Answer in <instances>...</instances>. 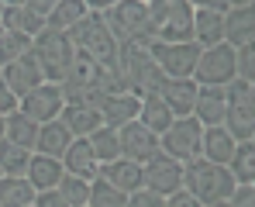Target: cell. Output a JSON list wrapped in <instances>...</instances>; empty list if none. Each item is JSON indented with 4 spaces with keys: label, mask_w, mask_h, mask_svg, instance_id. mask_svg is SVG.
<instances>
[{
    "label": "cell",
    "mask_w": 255,
    "mask_h": 207,
    "mask_svg": "<svg viewBox=\"0 0 255 207\" xmlns=\"http://www.w3.org/2000/svg\"><path fill=\"white\" fill-rule=\"evenodd\" d=\"M235 187H238V183H235V176L228 173V166L211 163V159H204V156H197V159H190V163L183 166V190H190L204 207L228 201Z\"/></svg>",
    "instance_id": "obj_1"
},
{
    "label": "cell",
    "mask_w": 255,
    "mask_h": 207,
    "mask_svg": "<svg viewBox=\"0 0 255 207\" xmlns=\"http://www.w3.org/2000/svg\"><path fill=\"white\" fill-rule=\"evenodd\" d=\"M100 17L111 28L118 45H134V48L152 45V21H148V3L145 0H118Z\"/></svg>",
    "instance_id": "obj_2"
},
{
    "label": "cell",
    "mask_w": 255,
    "mask_h": 207,
    "mask_svg": "<svg viewBox=\"0 0 255 207\" xmlns=\"http://www.w3.org/2000/svg\"><path fill=\"white\" fill-rule=\"evenodd\" d=\"M69 41H73V48L80 52V55H86L90 62H97V66H114L118 62V41H114V35H111V28L104 24V17L100 14H83L69 31Z\"/></svg>",
    "instance_id": "obj_3"
},
{
    "label": "cell",
    "mask_w": 255,
    "mask_h": 207,
    "mask_svg": "<svg viewBox=\"0 0 255 207\" xmlns=\"http://www.w3.org/2000/svg\"><path fill=\"white\" fill-rule=\"evenodd\" d=\"M31 55H35V62H38V69H42V80L45 83H59L69 76V66H73V55H76V48H73V41L66 31H55V28H42L35 38H31Z\"/></svg>",
    "instance_id": "obj_4"
},
{
    "label": "cell",
    "mask_w": 255,
    "mask_h": 207,
    "mask_svg": "<svg viewBox=\"0 0 255 207\" xmlns=\"http://www.w3.org/2000/svg\"><path fill=\"white\" fill-rule=\"evenodd\" d=\"M152 41H193V7L190 0H145Z\"/></svg>",
    "instance_id": "obj_5"
},
{
    "label": "cell",
    "mask_w": 255,
    "mask_h": 207,
    "mask_svg": "<svg viewBox=\"0 0 255 207\" xmlns=\"http://www.w3.org/2000/svg\"><path fill=\"white\" fill-rule=\"evenodd\" d=\"M118 69L125 76L128 93H134V97H155L159 86L166 83L162 69L152 62V55L145 48H134V45H121L118 48Z\"/></svg>",
    "instance_id": "obj_6"
},
{
    "label": "cell",
    "mask_w": 255,
    "mask_h": 207,
    "mask_svg": "<svg viewBox=\"0 0 255 207\" xmlns=\"http://www.w3.org/2000/svg\"><path fill=\"white\" fill-rule=\"evenodd\" d=\"M145 52L162 69V76H169V80H193V69H197V59H200V45L197 41H152Z\"/></svg>",
    "instance_id": "obj_7"
},
{
    "label": "cell",
    "mask_w": 255,
    "mask_h": 207,
    "mask_svg": "<svg viewBox=\"0 0 255 207\" xmlns=\"http://www.w3.org/2000/svg\"><path fill=\"white\" fill-rule=\"evenodd\" d=\"M200 135H204V124L197 121L193 114L190 118H176V121L159 135V152H166L176 163H190L200 156Z\"/></svg>",
    "instance_id": "obj_8"
},
{
    "label": "cell",
    "mask_w": 255,
    "mask_h": 207,
    "mask_svg": "<svg viewBox=\"0 0 255 207\" xmlns=\"http://www.w3.org/2000/svg\"><path fill=\"white\" fill-rule=\"evenodd\" d=\"M235 76H238L235 73V48L228 41L200 48V59H197V69H193V80L200 86H228Z\"/></svg>",
    "instance_id": "obj_9"
},
{
    "label": "cell",
    "mask_w": 255,
    "mask_h": 207,
    "mask_svg": "<svg viewBox=\"0 0 255 207\" xmlns=\"http://www.w3.org/2000/svg\"><path fill=\"white\" fill-rule=\"evenodd\" d=\"M62 107H66V97H62V86L59 83H42V86H35L31 93H24L17 100V111L28 114L31 121H38V124L55 121L62 114Z\"/></svg>",
    "instance_id": "obj_10"
},
{
    "label": "cell",
    "mask_w": 255,
    "mask_h": 207,
    "mask_svg": "<svg viewBox=\"0 0 255 207\" xmlns=\"http://www.w3.org/2000/svg\"><path fill=\"white\" fill-rule=\"evenodd\" d=\"M141 180H145L148 190L169 197V194H176V190H183V163L169 159L166 152H155L152 159L141 163Z\"/></svg>",
    "instance_id": "obj_11"
},
{
    "label": "cell",
    "mask_w": 255,
    "mask_h": 207,
    "mask_svg": "<svg viewBox=\"0 0 255 207\" xmlns=\"http://www.w3.org/2000/svg\"><path fill=\"white\" fill-rule=\"evenodd\" d=\"M118 145H121V156H125V159L145 163V159H152V156L159 152V135L148 131L145 124L134 118V121H128V124L118 128Z\"/></svg>",
    "instance_id": "obj_12"
},
{
    "label": "cell",
    "mask_w": 255,
    "mask_h": 207,
    "mask_svg": "<svg viewBox=\"0 0 255 207\" xmlns=\"http://www.w3.org/2000/svg\"><path fill=\"white\" fill-rule=\"evenodd\" d=\"M0 80L10 86V93L21 100L24 93H31L35 86H42V69H38V62H35V55L31 52H24L21 59H14V62H7L3 69H0Z\"/></svg>",
    "instance_id": "obj_13"
},
{
    "label": "cell",
    "mask_w": 255,
    "mask_h": 207,
    "mask_svg": "<svg viewBox=\"0 0 255 207\" xmlns=\"http://www.w3.org/2000/svg\"><path fill=\"white\" fill-rule=\"evenodd\" d=\"M197 80H169L166 76V83L159 86V100L166 104L172 111V118H190L193 114V104H197Z\"/></svg>",
    "instance_id": "obj_14"
},
{
    "label": "cell",
    "mask_w": 255,
    "mask_h": 207,
    "mask_svg": "<svg viewBox=\"0 0 255 207\" xmlns=\"http://www.w3.org/2000/svg\"><path fill=\"white\" fill-rule=\"evenodd\" d=\"M138 104H141V97H134V93H104L97 100V111L107 128H121L138 118Z\"/></svg>",
    "instance_id": "obj_15"
},
{
    "label": "cell",
    "mask_w": 255,
    "mask_h": 207,
    "mask_svg": "<svg viewBox=\"0 0 255 207\" xmlns=\"http://www.w3.org/2000/svg\"><path fill=\"white\" fill-rule=\"evenodd\" d=\"M224 41L231 48H252L255 45V10L252 7L224 10Z\"/></svg>",
    "instance_id": "obj_16"
},
{
    "label": "cell",
    "mask_w": 255,
    "mask_h": 207,
    "mask_svg": "<svg viewBox=\"0 0 255 207\" xmlns=\"http://www.w3.org/2000/svg\"><path fill=\"white\" fill-rule=\"evenodd\" d=\"M97 176H104L111 187H118V190H125V194H134V190H141V187H145V180H141V163L125 159V156H118V159L104 163Z\"/></svg>",
    "instance_id": "obj_17"
},
{
    "label": "cell",
    "mask_w": 255,
    "mask_h": 207,
    "mask_svg": "<svg viewBox=\"0 0 255 207\" xmlns=\"http://www.w3.org/2000/svg\"><path fill=\"white\" fill-rule=\"evenodd\" d=\"M200 86V83H197ZM224 111H228V100H224V86H200L197 90V104H193V118L214 128V124H224Z\"/></svg>",
    "instance_id": "obj_18"
},
{
    "label": "cell",
    "mask_w": 255,
    "mask_h": 207,
    "mask_svg": "<svg viewBox=\"0 0 255 207\" xmlns=\"http://www.w3.org/2000/svg\"><path fill=\"white\" fill-rule=\"evenodd\" d=\"M62 169H66L69 176L97 180L100 163L93 159V149H90V142H86V138H73V142H69V149L62 152Z\"/></svg>",
    "instance_id": "obj_19"
},
{
    "label": "cell",
    "mask_w": 255,
    "mask_h": 207,
    "mask_svg": "<svg viewBox=\"0 0 255 207\" xmlns=\"http://www.w3.org/2000/svg\"><path fill=\"white\" fill-rule=\"evenodd\" d=\"M62 176H66L62 159H52V156H38V152H31V163H28L24 180L35 187V194H38V190H52V187H59Z\"/></svg>",
    "instance_id": "obj_20"
},
{
    "label": "cell",
    "mask_w": 255,
    "mask_h": 207,
    "mask_svg": "<svg viewBox=\"0 0 255 207\" xmlns=\"http://www.w3.org/2000/svg\"><path fill=\"white\" fill-rule=\"evenodd\" d=\"M69 142H73V131L66 128V124L59 121H45L38 124V138H35V152L38 156H52V159H62V152L69 149Z\"/></svg>",
    "instance_id": "obj_21"
},
{
    "label": "cell",
    "mask_w": 255,
    "mask_h": 207,
    "mask_svg": "<svg viewBox=\"0 0 255 207\" xmlns=\"http://www.w3.org/2000/svg\"><path fill=\"white\" fill-rule=\"evenodd\" d=\"M235 145H238V142L231 138V131H228L224 124L204 128V135H200V156H204V159H211V163L228 166L231 152H235Z\"/></svg>",
    "instance_id": "obj_22"
},
{
    "label": "cell",
    "mask_w": 255,
    "mask_h": 207,
    "mask_svg": "<svg viewBox=\"0 0 255 207\" xmlns=\"http://www.w3.org/2000/svg\"><path fill=\"white\" fill-rule=\"evenodd\" d=\"M59 121L73 131V138H86L90 131H97V128L104 124L100 121V111L90 107V104H66L62 114H59Z\"/></svg>",
    "instance_id": "obj_23"
},
{
    "label": "cell",
    "mask_w": 255,
    "mask_h": 207,
    "mask_svg": "<svg viewBox=\"0 0 255 207\" xmlns=\"http://www.w3.org/2000/svg\"><path fill=\"white\" fill-rule=\"evenodd\" d=\"M193 41L200 48H211L224 41V14L217 10H193Z\"/></svg>",
    "instance_id": "obj_24"
},
{
    "label": "cell",
    "mask_w": 255,
    "mask_h": 207,
    "mask_svg": "<svg viewBox=\"0 0 255 207\" xmlns=\"http://www.w3.org/2000/svg\"><path fill=\"white\" fill-rule=\"evenodd\" d=\"M3 138L7 142H14V145H21V149H31L35 152V138H38V121H31L28 114H21V111H10L7 118H3Z\"/></svg>",
    "instance_id": "obj_25"
},
{
    "label": "cell",
    "mask_w": 255,
    "mask_h": 207,
    "mask_svg": "<svg viewBox=\"0 0 255 207\" xmlns=\"http://www.w3.org/2000/svg\"><path fill=\"white\" fill-rule=\"evenodd\" d=\"M0 24H3V31H21V35L35 38V35L45 28V17H38V14L28 10V7H3Z\"/></svg>",
    "instance_id": "obj_26"
},
{
    "label": "cell",
    "mask_w": 255,
    "mask_h": 207,
    "mask_svg": "<svg viewBox=\"0 0 255 207\" xmlns=\"http://www.w3.org/2000/svg\"><path fill=\"white\" fill-rule=\"evenodd\" d=\"M35 187L24 176H0V207H31Z\"/></svg>",
    "instance_id": "obj_27"
},
{
    "label": "cell",
    "mask_w": 255,
    "mask_h": 207,
    "mask_svg": "<svg viewBox=\"0 0 255 207\" xmlns=\"http://www.w3.org/2000/svg\"><path fill=\"white\" fill-rule=\"evenodd\" d=\"M224 128L231 131L235 142H255V107H235V104H228Z\"/></svg>",
    "instance_id": "obj_28"
},
{
    "label": "cell",
    "mask_w": 255,
    "mask_h": 207,
    "mask_svg": "<svg viewBox=\"0 0 255 207\" xmlns=\"http://www.w3.org/2000/svg\"><path fill=\"white\" fill-rule=\"evenodd\" d=\"M138 121L145 124L148 131L162 135V131H166L176 118H172V111L162 104V100H159V97H141V104H138Z\"/></svg>",
    "instance_id": "obj_29"
},
{
    "label": "cell",
    "mask_w": 255,
    "mask_h": 207,
    "mask_svg": "<svg viewBox=\"0 0 255 207\" xmlns=\"http://www.w3.org/2000/svg\"><path fill=\"white\" fill-rule=\"evenodd\" d=\"M228 173L235 176V183H255V142H238L231 159H228Z\"/></svg>",
    "instance_id": "obj_30"
},
{
    "label": "cell",
    "mask_w": 255,
    "mask_h": 207,
    "mask_svg": "<svg viewBox=\"0 0 255 207\" xmlns=\"http://www.w3.org/2000/svg\"><path fill=\"white\" fill-rule=\"evenodd\" d=\"M86 142H90V149H93V159H97L100 166L121 156V145H118V128H107V124H100L97 131H90V135H86Z\"/></svg>",
    "instance_id": "obj_31"
},
{
    "label": "cell",
    "mask_w": 255,
    "mask_h": 207,
    "mask_svg": "<svg viewBox=\"0 0 255 207\" xmlns=\"http://www.w3.org/2000/svg\"><path fill=\"white\" fill-rule=\"evenodd\" d=\"M83 14H90L86 10L83 0H59L52 10H48V17H45V28H55V31H69Z\"/></svg>",
    "instance_id": "obj_32"
},
{
    "label": "cell",
    "mask_w": 255,
    "mask_h": 207,
    "mask_svg": "<svg viewBox=\"0 0 255 207\" xmlns=\"http://www.w3.org/2000/svg\"><path fill=\"white\" fill-rule=\"evenodd\" d=\"M28 163H31V149H21L14 142H0V173L3 176H24L28 173Z\"/></svg>",
    "instance_id": "obj_33"
},
{
    "label": "cell",
    "mask_w": 255,
    "mask_h": 207,
    "mask_svg": "<svg viewBox=\"0 0 255 207\" xmlns=\"http://www.w3.org/2000/svg\"><path fill=\"white\" fill-rule=\"evenodd\" d=\"M86 204L90 207H128V194L111 187L104 176H97V180H90V201Z\"/></svg>",
    "instance_id": "obj_34"
},
{
    "label": "cell",
    "mask_w": 255,
    "mask_h": 207,
    "mask_svg": "<svg viewBox=\"0 0 255 207\" xmlns=\"http://www.w3.org/2000/svg\"><path fill=\"white\" fill-rule=\"evenodd\" d=\"M24 52H31V38L21 35V31H3L0 35V69L14 59H21Z\"/></svg>",
    "instance_id": "obj_35"
},
{
    "label": "cell",
    "mask_w": 255,
    "mask_h": 207,
    "mask_svg": "<svg viewBox=\"0 0 255 207\" xmlns=\"http://www.w3.org/2000/svg\"><path fill=\"white\" fill-rule=\"evenodd\" d=\"M59 194L66 197V204L69 207H86V201H90V180H83V176H62L59 180Z\"/></svg>",
    "instance_id": "obj_36"
},
{
    "label": "cell",
    "mask_w": 255,
    "mask_h": 207,
    "mask_svg": "<svg viewBox=\"0 0 255 207\" xmlns=\"http://www.w3.org/2000/svg\"><path fill=\"white\" fill-rule=\"evenodd\" d=\"M224 100L235 107H255V80H235L224 86Z\"/></svg>",
    "instance_id": "obj_37"
},
{
    "label": "cell",
    "mask_w": 255,
    "mask_h": 207,
    "mask_svg": "<svg viewBox=\"0 0 255 207\" xmlns=\"http://www.w3.org/2000/svg\"><path fill=\"white\" fill-rule=\"evenodd\" d=\"M235 73H238V80H255V45L235 48Z\"/></svg>",
    "instance_id": "obj_38"
},
{
    "label": "cell",
    "mask_w": 255,
    "mask_h": 207,
    "mask_svg": "<svg viewBox=\"0 0 255 207\" xmlns=\"http://www.w3.org/2000/svg\"><path fill=\"white\" fill-rule=\"evenodd\" d=\"M162 204H166V197H162V194H155V190H148V187H141V190L128 194V207H162Z\"/></svg>",
    "instance_id": "obj_39"
},
{
    "label": "cell",
    "mask_w": 255,
    "mask_h": 207,
    "mask_svg": "<svg viewBox=\"0 0 255 207\" xmlns=\"http://www.w3.org/2000/svg\"><path fill=\"white\" fill-rule=\"evenodd\" d=\"M228 207H255V187L252 183H238L228 197Z\"/></svg>",
    "instance_id": "obj_40"
},
{
    "label": "cell",
    "mask_w": 255,
    "mask_h": 207,
    "mask_svg": "<svg viewBox=\"0 0 255 207\" xmlns=\"http://www.w3.org/2000/svg\"><path fill=\"white\" fill-rule=\"evenodd\" d=\"M35 207H69V204L59 194V187H52V190H38L35 194Z\"/></svg>",
    "instance_id": "obj_41"
},
{
    "label": "cell",
    "mask_w": 255,
    "mask_h": 207,
    "mask_svg": "<svg viewBox=\"0 0 255 207\" xmlns=\"http://www.w3.org/2000/svg\"><path fill=\"white\" fill-rule=\"evenodd\" d=\"M162 207H204V204H200L190 190H176V194L166 197V204H162Z\"/></svg>",
    "instance_id": "obj_42"
},
{
    "label": "cell",
    "mask_w": 255,
    "mask_h": 207,
    "mask_svg": "<svg viewBox=\"0 0 255 207\" xmlns=\"http://www.w3.org/2000/svg\"><path fill=\"white\" fill-rule=\"evenodd\" d=\"M10 111H17V97L10 93V86L0 80V118H7Z\"/></svg>",
    "instance_id": "obj_43"
},
{
    "label": "cell",
    "mask_w": 255,
    "mask_h": 207,
    "mask_svg": "<svg viewBox=\"0 0 255 207\" xmlns=\"http://www.w3.org/2000/svg\"><path fill=\"white\" fill-rule=\"evenodd\" d=\"M190 7H193V10H217V14H224V10H228V3H224V0H190Z\"/></svg>",
    "instance_id": "obj_44"
},
{
    "label": "cell",
    "mask_w": 255,
    "mask_h": 207,
    "mask_svg": "<svg viewBox=\"0 0 255 207\" xmlns=\"http://www.w3.org/2000/svg\"><path fill=\"white\" fill-rule=\"evenodd\" d=\"M55 3H59V0H28L24 7H28V10H35L38 17H48V10H52Z\"/></svg>",
    "instance_id": "obj_45"
},
{
    "label": "cell",
    "mask_w": 255,
    "mask_h": 207,
    "mask_svg": "<svg viewBox=\"0 0 255 207\" xmlns=\"http://www.w3.org/2000/svg\"><path fill=\"white\" fill-rule=\"evenodd\" d=\"M83 3H86V10H93V14H104V10H107V7H114L118 0H83Z\"/></svg>",
    "instance_id": "obj_46"
},
{
    "label": "cell",
    "mask_w": 255,
    "mask_h": 207,
    "mask_svg": "<svg viewBox=\"0 0 255 207\" xmlns=\"http://www.w3.org/2000/svg\"><path fill=\"white\" fill-rule=\"evenodd\" d=\"M224 3H228V10L231 7H252V0H224Z\"/></svg>",
    "instance_id": "obj_47"
},
{
    "label": "cell",
    "mask_w": 255,
    "mask_h": 207,
    "mask_svg": "<svg viewBox=\"0 0 255 207\" xmlns=\"http://www.w3.org/2000/svg\"><path fill=\"white\" fill-rule=\"evenodd\" d=\"M28 0H3V7H24Z\"/></svg>",
    "instance_id": "obj_48"
},
{
    "label": "cell",
    "mask_w": 255,
    "mask_h": 207,
    "mask_svg": "<svg viewBox=\"0 0 255 207\" xmlns=\"http://www.w3.org/2000/svg\"><path fill=\"white\" fill-rule=\"evenodd\" d=\"M3 131H7V128H3V118H0V142H3Z\"/></svg>",
    "instance_id": "obj_49"
},
{
    "label": "cell",
    "mask_w": 255,
    "mask_h": 207,
    "mask_svg": "<svg viewBox=\"0 0 255 207\" xmlns=\"http://www.w3.org/2000/svg\"><path fill=\"white\" fill-rule=\"evenodd\" d=\"M207 207H228V201H221V204H207Z\"/></svg>",
    "instance_id": "obj_50"
},
{
    "label": "cell",
    "mask_w": 255,
    "mask_h": 207,
    "mask_svg": "<svg viewBox=\"0 0 255 207\" xmlns=\"http://www.w3.org/2000/svg\"><path fill=\"white\" fill-rule=\"evenodd\" d=\"M0 14H3V0H0Z\"/></svg>",
    "instance_id": "obj_51"
},
{
    "label": "cell",
    "mask_w": 255,
    "mask_h": 207,
    "mask_svg": "<svg viewBox=\"0 0 255 207\" xmlns=\"http://www.w3.org/2000/svg\"><path fill=\"white\" fill-rule=\"evenodd\" d=\"M0 35H3V24H0Z\"/></svg>",
    "instance_id": "obj_52"
},
{
    "label": "cell",
    "mask_w": 255,
    "mask_h": 207,
    "mask_svg": "<svg viewBox=\"0 0 255 207\" xmlns=\"http://www.w3.org/2000/svg\"><path fill=\"white\" fill-rule=\"evenodd\" d=\"M0 176H3V173H0Z\"/></svg>",
    "instance_id": "obj_53"
},
{
    "label": "cell",
    "mask_w": 255,
    "mask_h": 207,
    "mask_svg": "<svg viewBox=\"0 0 255 207\" xmlns=\"http://www.w3.org/2000/svg\"><path fill=\"white\" fill-rule=\"evenodd\" d=\"M31 207H35V204H31Z\"/></svg>",
    "instance_id": "obj_54"
},
{
    "label": "cell",
    "mask_w": 255,
    "mask_h": 207,
    "mask_svg": "<svg viewBox=\"0 0 255 207\" xmlns=\"http://www.w3.org/2000/svg\"><path fill=\"white\" fill-rule=\"evenodd\" d=\"M86 207H90V204H86Z\"/></svg>",
    "instance_id": "obj_55"
}]
</instances>
